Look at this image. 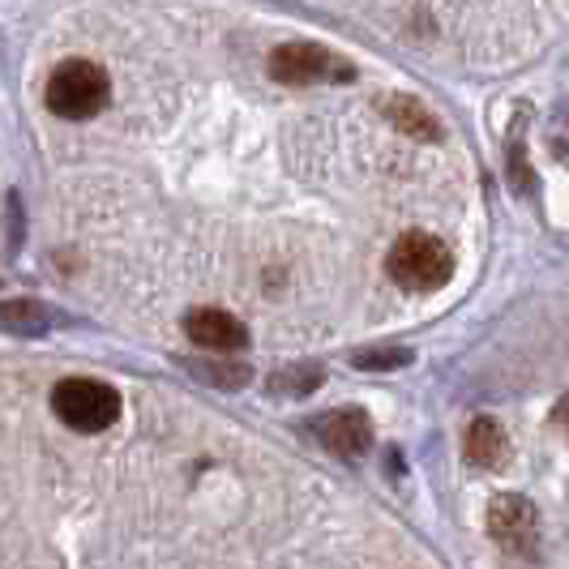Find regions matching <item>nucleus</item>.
I'll return each mask as SVG.
<instances>
[{"mask_svg":"<svg viewBox=\"0 0 569 569\" xmlns=\"http://www.w3.org/2000/svg\"><path fill=\"white\" fill-rule=\"evenodd\" d=\"M462 455L467 462L476 467V471H497V467H506V458H510V441H506V428L497 425V420H471L467 428V437H462Z\"/></svg>","mask_w":569,"mask_h":569,"instance_id":"8","label":"nucleus"},{"mask_svg":"<svg viewBox=\"0 0 569 569\" xmlns=\"http://www.w3.org/2000/svg\"><path fill=\"white\" fill-rule=\"evenodd\" d=\"M270 73L287 86H313V82H342L351 78V69L339 57H330L317 43H283L270 57Z\"/></svg>","mask_w":569,"mask_h":569,"instance_id":"4","label":"nucleus"},{"mask_svg":"<svg viewBox=\"0 0 569 569\" xmlns=\"http://www.w3.org/2000/svg\"><path fill=\"white\" fill-rule=\"evenodd\" d=\"M360 369H390V365H407V351H369V356H356Z\"/></svg>","mask_w":569,"mask_h":569,"instance_id":"13","label":"nucleus"},{"mask_svg":"<svg viewBox=\"0 0 569 569\" xmlns=\"http://www.w3.org/2000/svg\"><path fill=\"white\" fill-rule=\"evenodd\" d=\"M300 369H287L283 377H274V390H291V395H305V390H313L321 386V369H305V377H296Z\"/></svg>","mask_w":569,"mask_h":569,"instance_id":"12","label":"nucleus"},{"mask_svg":"<svg viewBox=\"0 0 569 569\" xmlns=\"http://www.w3.org/2000/svg\"><path fill=\"white\" fill-rule=\"evenodd\" d=\"M552 420H557L561 428H569V399L557 402V416H552Z\"/></svg>","mask_w":569,"mask_h":569,"instance_id":"14","label":"nucleus"},{"mask_svg":"<svg viewBox=\"0 0 569 569\" xmlns=\"http://www.w3.org/2000/svg\"><path fill=\"white\" fill-rule=\"evenodd\" d=\"M386 270L402 291H437L455 274V253L446 240H437L428 231H407L395 240V249L386 257Z\"/></svg>","mask_w":569,"mask_h":569,"instance_id":"1","label":"nucleus"},{"mask_svg":"<svg viewBox=\"0 0 569 569\" xmlns=\"http://www.w3.org/2000/svg\"><path fill=\"white\" fill-rule=\"evenodd\" d=\"M198 377L206 381H219V386H244L249 381V369H240V365H193Z\"/></svg>","mask_w":569,"mask_h":569,"instance_id":"11","label":"nucleus"},{"mask_svg":"<svg viewBox=\"0 0 569 569\" xmlns=\"http://www.w3.org/2000/svg\"><path fill=\"white\" fill-rule=\"evenodd\" d=\"M488 531H492V540L501 543V548H510V552H531V543H536V506L527 501V497H518V492H501V497H492V506H488Z\"/></svg>","mask_w":569,"mask_h":569,"instance_id":"5","label":"nucleus"},{"mask_svg":"<svg viewBox=\"0 0 569 569\" xmlns=\"http://www.w3.org/2000/svg\"><path fill=\"white\" fill-rule=\"evenodd\" d=\"M0 321L4 326H30V330H39V326H48V313H39L30 300H18V305L0 309Z\"/></svg>","mask_w":569,"mask_h":569,"instance_id":"10","label":"nucleus"},{"mask_svg":"<svg viewBox=\"0 0 569 569\" xmlns=\"http://www.w3.org/2000/svg\"><path fill=\"white\" fill-rule=\"evenodd\" d=\"M189 339L198 342L201 351H240L249 342L244 321H236L223 309H198L189 313Z\"/></svg>","mask_w":569,"mask_h":569,"instance_id":"7","label":"nucleus"},{"mask_svg":"<svg viewBox=\"0 0 569 569\" xmlns=\"http://www.w3.org/2000/svg\"><path fill=\"white\" fill-rule=\"evenodd\" d=\"M386 116L399 124L402 133H411V138H441V124H437V116L428 112V108H420L416 99H390L386 103Z\"/></svg>","mask_w":569,"mask_h":569,"instance_id":"9","label":"nucleus"},{"mask_svg":"<svg viewBox=\"0 0 569 569\" xmlns=\"http://www.w3.org/2000/svg\"><path fill=\"white\" fill-rule=\"evenodd\" d=\"M52 411L60 416V425H69L73 432H103L120 416V395L108 381L69 377L52 390Z\"/></svg>","mask_w":569,"mask_h":569,"instance_id":"3","label":"nucleus"},{"mask_svg":"<svg viewBox=\"0 0 569 569\" xmlns=\"http://www.w3.org/2000/svg\"><path fill=\"white\" fill-rule=\"evenodd\" d=\"M108 99H112V82L94 60H64L48 78V108L60 120H90L108 108Z\"/></svg>","mask_w":569,"mask_h":569,"instance_id":"2","label":"nucleus"},{"mask_svg":"<svg viewBox=\"0 0 569 569\" xmlns=\"http://www.w3.org/2000/svg\"><path fill=\"white\" fill-rule=\"evenodd\" d=\"M321 446L335 450L339 458H360L372 446V420L360 411V407H342V411H330L321 425Z\"/></svg>","mask_w":569,"mask_h":569,"instance_id":"6","label":"nucleus"}]
</instances>
